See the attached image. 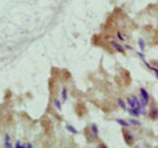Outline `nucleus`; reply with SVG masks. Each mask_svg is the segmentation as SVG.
<instances>
[{"mask_svg": "<svg viewBox=\"0 0 158 148\" xmlns=\"http://www.w3.org/2000/svg\"><path fill=\"white\" fill-rule=\"evenodd\" d=\"M128 103L131 107V109H138V111H140V101L138 100V97L129 96L128 97Z\"/></svg>", "mask_w": 158, "mask_h": 148, "instance_id": "1", "label": "nucleus"}, {"mask_svg": "<svg viewBox=\"0 0 158 148\" xmlns=\"http://www.w3.org/2000/svg\"><path fill=\"white\" fill-rule=\"evenodd\" d=\"M55 105L57 106V108H59V109H60V103H59V101H55Z\"/></svg>", "mask_w": 158, "mask_h": 148, "instance_id": "12", "label": "nucleus"}, {"mask_svg": "<svg viewBox=\"0 0 158 148\" xmlns=\"http://www.w3.org/2000/svg\"><path fill=\"white\" fill-rule=\"evenodd\" d=\"M118 103H119V106H120V107H122V108H123V109H124V108H125V105H124V102H123V101H122V100H118Z\"/></svg>", "mask_w": 158, "mask_h": 148, "instance_id": "6", "label": "nucleus"}, {"mask_svg": "<svg viewBox=\"0 0 158 148\" xmlns=\"http://www.w3.org/2000/svg\"><path fill=\"white\" fill-rule=\"evenodd\" d=\"M117 121H118L119 124H122V125H124V126H128V123H127V121H123V120H120V119H118Z\"/></svg>", "mask_w": 158, "mask_h": 148, "instance_id": "7", "label": "nucleus"}, {"mask_svg": "<svg viewBox=\"0 0 158 148\" xmlns=\"http://www.w3.org/2000/svg\"><path fill=\"white\" fill-rule=\"evenodd\" d=\"M148 115H150V118L153 119V120H155V119H158V108H152V109L150 111V114H148Z\"/></svg>", "mask_w": 158, "mask_h": 148, "instance_id": "4", "label": "nucleus"}, {"mask_svg": "<svg viewBox=\"0 0 158 148\" xmlns=\"http://www.w3.org/2000/svg\"><path fill=\"white\" fill-rule=\"evenodd\" d=\"M140 46H141V49L143 50V46H145V45H143V41H142V40H140Z\"/></svg>", "mask_w": 158, "mask_h": 148, "instance_id": "11", "label": "nucleus"}, {"mask_svg": "<svg viewBox=\"0 0 158 148\" xmlns=\"http://www.w3.org/2000/svg\"><path fill=\"white\" fill-rule=\"evenodd\" d=\"M67 129L69 130V131H72V132H74V134H76V132H77V130L74 129V128H72V126H71V125H68V126H67Z\"/></svg>", "mask_w": 158, "mask_h": 148, "instance_id": "8", "label": "nucleus"}, {"mask_svg": "<svg viewBox=\"0 0 158 148\" xmlns=\"http://www.w3.org/2000/svg\"><path fill=\"white\" fill-rule=\"evenodd\" d=\"M140 92H141V97H142L143 105H147V103H148V93H147V91H146L145 89H141Z\"/></svg>", "mask_w": 158, "mask_h": 148, "instance_id": "3", "label": "nucleus"}, {"mask_svg": "<svg viewBox=\"0 0 158 148\" xmlns=\"http://www.w3.org/2000/svg\"><path fill=\"white\" fill-rule=\"evenodd\" d=\"M156 71V74H157V78H158V69H155Z\"/></svg>", "mask_w": 158, "mask_h": 148, "instance_id": "14", "label": "nucleus"}, {"mask_svg": "<svg viewBox=\"0 0 158 148\" xmlns=\"http://www.w3.org/2000/svg\"><path fill=\"white\" fill-rule=\"evenodd\" d=\"M62 97H63V100H66V97H67V93H66V90H63V92H62Z\"/></svg>", "mask_w": 158, "mask_h": 148, "instance_id": "10", "label": "nucleus"}, {"mask_svg": "<svg viewBox=\"0 0 158 148\" xmlns=\"http://www.w3.org/2000/svg\"><path fill=\"white\" fill-rule=\"evenodd\" d=\"M111 45H112V46H113V47H114V49H116L118 52H122V54L124 52V49H123V46H120L118 43H116V41H111Z\"/></svg>", "mask_w": 158, "mask_h": 148, "instance_id": "5", "label": "nucleus"}, {"mask_svg": "<svg viewBox=\"0 0 158 148\" xmlns=\"http://www.w3.org/2000/svg\"><path fill=\"white\" fill-rule=\"evenodd\" d=\"M98 148H108L106 145H103V143H100L99 146H98Z\"/></svg>", "mask_w": 158, "mask_h": 148, "instance_id": "9", "label": "nucleus"}, {"mask_svg": "<svg viewBox=\"0 0 158 148\" xmlns=\"http://www.w3.org/2000/svg\"><path fill=\"white\" fill-rule=\"evenodd\" d=\"M123 136H124V140H125V142H127V145H133V142H134V137H133V135L129 132V131H127V130H123Z\"/></svg>", "mask_w": 158, "mask_h": 148, "instance_id": "2", "label": "nucleus"}, {"mask_svg": "<svg viewBox=\"0 0 158 148\" xmlns=\"http://www.w3.org/2000/svg\"><path fill=\"white\" fill-rule=\"evenodd\" d=\"M27 147H28V148H32V146H31V145L28 143V145H27Z\"/></svg>", "mask_w": 158, "mask_h": 148, "instance_id": "13", "label": "nucleus"}]
</instances>
